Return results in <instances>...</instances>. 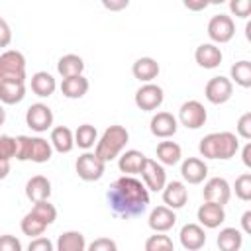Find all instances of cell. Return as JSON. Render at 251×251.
I'll return each mask as SVG.
<instances>
[{"label":"cell","mask_w":251,"mask_h":251,"mask_svg":"<svg viewBox=\"0 0 251 251\" xmlns=\"http://www.w3.org/2000/svg\"><path fill=\"white\" fill-rule=\"evenodd\" d=\"M106 200L114 216L127 220V218L141 216L147 210L149 190L139 178L124 175L110 184L106 192Z\"/></svg>","instance_id":"cell-1"},{"label":"cell","mask_w":251,"mask_h":251,"mask_svg":"<svg viewBox=\"0 0 251 251\" xmlns=\"http://www.w3.org/2000/svg\"><path fill=\"white\" fill-rule=\"evenodd\" d=\"M127 4H129L127 0H120V2H112V0L108 2V0H104L102 2V6L108 8V10H122V8H127Z\"/></svg>","instance_id":"cell-45"},{"label":"cell","mask_w":251,"mask_h":251,"mask_svg":"<svg viewBox=\"0 0 251 251\" xmlns=\"http://www.w3.org/2000/svg\"><path fill=\"white\" fill-rule=\"evenodd\" d=\"M10 175V161H2L0 159V180H4Z\"/></svg>","instance_id":"cell-49"},{"label":"cell","mask_w":251,"mask_h":251,"mask_svg":"<svg viewBox=\"0 0 251 251\" xmlns=\"http://www.w3.org/2000/svg\"><path fill=\"white\" fill-rule=\"evenodd\" d=\"M220 251H239L243 245V233L237 227H224L216 239Z\"/></svg>","instance_id":"cell-27"},{"label":"cell","mask_w":251,"mask_h":251,"mask_svg":"<svg viewBox=\"0 0 251 251\" xmlns=\"http://www.w3.org/2000/svg\"><path fill=\"white\" fill-rule=\"evenodd\" d=\"M127 141H129L127 129H126L124 126L114 124V126L106 127L104 133H102V137L96 141L94 155H96L100 161H104V163L114 161L116 157L122 155V151H124V147L127 145Z\"/></svg>","instance_id":"cell-3"},{"label":"cell","mask_w":251,"mask_h":251,"mask_svg":"<svg viewBox=\"0 0 251 251\" xmlns=\"http://www.w3.org/2000/svg\"><path fill=\"white\" fill-rule=\"evenodd\" d=\"M25 196H27V200H31L33 204H35V202L49 200V196H51V182H49V178L43 176V175L31 176V178L25 182Z\"/></svg>","instance_id":"cell-21"},{"label":"cell","mask_w":251,"mask_h":251,"mask_svg":"<svg viewBox=\"0 0 251 251\" xmlns=\"http://www.w3.org/2000/svg\"><path fill=\"white\" fill-rule=\"evenodd\" d=\"M202 196H204V202L226 206L229 202V198H231V186H229V182L226 178L214 176V178H208L206 180L204 190H202Z\"/></svg>","instance_id":"cell-13"},{"label":"cell","mask_w":251,"mask_h":251,"mask_svg":"<svg viewBox=\"0 0 251 251\" xmlns=\"http://www.w3.org/2000/svg\"><path fill=\"white\" fill-rule=\"evenodd\" d=\"M229 10L237 16V18H247L251 12V2L249 0H231L229 2Z\"/></svg>","instance_id":"cell-42"},{"label":"cell","mask_w":251,"mask_h":251,"mask_svg":"<svg viewBox=\"0 0 251 251\" xmlns=\"http://www.w3.org/2000/svg\"><path fill=\"white\" fill-rule=\"evenodd\" d=\"M27 251H55V249H53V243H51L49 237L39 235V237H33V239L29 241Z\"/></svg>","instance_id":"cell-43"},{"label":"cell","mask_w":251,"mask_h":251,"mask_svg":"<svg viewBox=\"0 0 251 251\" xmlns=\"http://www.w3.org/2000/svg\"><path fill=\"white\" fill-rule=\"evenodd\" d=\"M51 147L59 153H71L75 147V133L67 126H57L51 129Z\"/></svg>","instance_id":"cell-24"},{"label":"cell","mask_w":251,"mask_h":251,"mask_svg":"<svg viewBox=\"0 0 251 251\" xmlns=\"http://www.w3.org/2000/svg\"><path fill=\"white\" fill-rule=\"evenodd\" d=\"M53 155V147L43 137H29L18 135L16 137V159L18 161H33V163H47Z\"/></svg>","instance_id":"cell-4"},{"label":"cell","mask_w":251,"mask_h":251,"mask_svg":"<svg viewBox=\"0 0 251 251\" xmlns=\"http://www.w3.org/2000/svg\"><path fill=\"white\" fill-rule=\"evenodd\" d=\"M233 190H235V196L243 202L251 200V173H243L235 178L233 182Z\"/></svg>","instance_id":"cell-37"},{"label":"cell","mask_w":251,"mask_h":251,"mask_svg":"<svg viewBox=\"0 0 251 251\" xmlns=\"http://www.w3.org/2000/svg\"><path fill=\"white\" fill-rule=\"evenodd\" d=\"M229 75H231L229 80H233L241 88H249L251 86V63L249 61L243 59V61L233 63L231 69H229Z\"/></svg>","instance_id":"cell-33"},{"label":"cell","mask_w":251,"mask_h":251,"mask_svg":"<svg viewBox=\"0 0 251 251\" xmlns=\"http://www.w3.org/2000/svg\"><path fill=\"white\" fill-rule=\"evenodd\" d=\"M198 151L204 159H222L227 161L239 151V139L231 131H214L200 139Z\"/></svg>","instance_id":"cell-2"},{"label":"cell","mask_w":251,"mask_h":251,"mask_svg":"<svg viewBox=\"0 0 251 251\" xmlns=\"http://www.w3.org/2000/svg\"><path fill=\"white\" fill-rule=\"evenodd\" d=\"M155 153H157V163L169 165V167L176 165L180 161V157H182V149L175 141H159Z\"/></svg>","instance_id":"cell-26"},{"label":"cell","mask_w":251,"mask_h":251,"mask_svg":"<svg viewBox=\"0 0 251 251\" xmlns=\"http://www.w3.org/2000/svg\"><path fill=\"white\" fill-rule=\"evenodd\" d=\"M6 122V110H4V106L0 104V126Z\"/></svg>","instance_id":"cell-50"},{"label":"cell","mask_w":251,"mask_h":251,"mask_svg":"<svg viewBox=\"0 0 251 251\" xmlns=\"http://www.w3.org/2000/svg\"><path fill=\"white\" fill-rule=\"evenodd\" d=\"M25 124L33 131L43 133V131H47L53 126V110L47 104H43V102H35L25 112Z\"/></svg>","instance_id":"cell-11"},{"label":"cell","mask_w":251,"mask_h":251,"mask_svg":"<svg viewBox=\"0 0 251 251\" xmlns=\"http://www.w3.org/2000/svg\"><path fill=\"white\" fill-rule=\"evenodd\" d=\"M145 251H175V243L165 233L149 235L145 241Z\"/></svg>","instance_id":"cell-36"},{"label":"cell","mask_w":251,"mask_h":251,"mask_svg":"<svg viewBox=\"0 0 251 251\" xmlns=\"http://www.w3.org/2000/svg\"><path fill=\"white\" fill-rule=\"evenodd\" d=\"M237 135L243 139H251V112H245L239 120H237Z\"/></svg>","instance_id":"cell-40"},{"label":"cell","mask_w":251,"mask_h":251,"mask_svg":"<svg viewBox=\"0 0 251 251\" xmlns=\"http://www.w3.org/2000/svg\"><path fill=\"white\" fill-rule=\"evenodd\" d=\"M20 227H22V233L24 235H29L31 239L33 237H39V235H43V231H45V227H47V224H43L35 214H31V212H27L24 218H22V224H20Z\"/></svg>","instance_id":"cell-34"},{"label":"cell","mask_w":251,"mask_h":251,"mask_svg":"<svg viewBox=\"0 0 251 251\" xmlns=\"http://www.w3.org/2000/svg\"><path fill=\"white\" fill-rule=\"evenodd\" d=\"M233 94V82L227 76H212L204 86V96L210 104H226Z\"/></svg>","instance_id":"cell-9"},{"label":"cell","mask_w":251,"mask_h":251,"mask_svg":"<svg viewBox=\"0 0 251 251\" xmlns=\"http://www.w3.org/2000/svg\"><path fill=\"white\" fill-rule=\"evenodd\" d=\"M159 71H161V67H159V63H157L153 57H139V59L133 63V67H131L133 76H135L137 80L145 82V84L151 82L153 78H157Z\"/></svg>","instance_id":"cell-23"},{"label":"cell","mask_w":251,"mask_h":251,"mask_svg":"<svg viewBox=\"0 0 251 251\" xmlns=\"http://www.w3.org/2000/svg\"><path fill=\"white\" fill-rule=\"evenodd\" d=\"M57 71L63 78H71V76H78L82 75L84 71V61L82 57L75 55V53H69V55H63L59 61H57Z\"/></svg>","instance_id":"cell-29"},{"label":"cell","mask_w":251,"mask_h":251,"mask_svg":"<svg viewBox=\"0 0 251 251\" xmlns=\"http://www.w3.org/2000/svg\"><path fill=\"white\" fill-rule=\"evenodd\" d=\"M16 157V137L0 135V159L10 161Z\"/></svg>","instance_id":"cell-38"},{"label":"cell","mask_w":251,"mask_h":251,"mask_svg":"<svg viewBox=\"0 0 251 251\" xmlns=\"http://www.w3.org/2000/svg\"><path fill=\"white\" fill-rule=\"evenodd\" d=\"M208 120V112L204 108L202 102L198 100H186L180 108H178V120L184 127L188 129H200Z\"/></svg>","instance_id":"cell-7"},{"label":"cell","mask_w":251,"mask_h":251,"mask_svg":"<svg viewBox=\"0 0 251 251\" xmlns=\"http://www.w3.org/2000/svg\"><path fill=\"white\" fill-rule=\"evenodd\" d=\"M235 35V24L227 14H216L208 22V37L212 43H227Z\"/></svg>","instance_id":"cell-6"},{"label":"cell","mask_w":251,"mask_h":251,"mask_svg":"<svg viewBox=\"0 0 251 251\" xmlns=\"http://www.w3.org/2000/svg\"><path fill=\"white\" fill-rule=\"evenodd\" d=\"M0 251H22V241L16 235H0Z\"/></svg>","instance_id":"cell-41"},{"label":"cell","mask_w":251,"mask_h":251,"mask_svg":"<svg viewBox=\"0 0 251 251\" xmlns=\"http://www.w3.org/2000/svg\"><path fill=\"white\" fill-rule=\"evenodd\" d=\"M241 227H243V233H251V210H247L241 216Z\"/></svg>","instance_id":"cell-46"},{"label":"cell","mask_w":251,"mask_h":251,"mask_svg":"<svg viewBox=\"0 0 251 251\" xmlns=\"http://www.w3.org/2000/svg\"><path fill=\"white\" fill-rule=\"evenodd\" d=\"M184 6L188 10H204V8H208V2H204V0L202 2H190L188 0V2H184Z\"/></svg>","instance_id":"cell-48"},{"label":"cell","mask_w":251,"mask_h":251,"mask_svg":"<svg viewBox=\"0 0 251 251\" xmlns=\"http://www.w3.org/2000/svg\"><path fill=\"white\" fill-rule=\"evenodd\" d=\"M25 96V84L24 82H10L0 80V104H20Z\"/></svg>","instance_id":"cell-28"},{"label":"cell","mask_w":251,"mask_h":251,"mask_svg":"<svg viewBox=\"0 0 251 251\" xmlns=\"http://www.w3.org/2000/svg\"><path fill=\"white\" fill-rule=\"evenodd\" d=\"M194 59H196V63L202 69H216V67H220L224 55H222V49L218 45H214V43H202V45L196 47Z\"/></svg>","instance_id":"cell-20"},{"label":"cell","mask_w":251,"mask_h":251,"mask_svg":"<svg viewBox=\"0 0 251 251\" xmlns=\"http://www.w3.org/2000/svg\"><path fill=\"white\" fill-rule=\"evenodd\" d=\"M86 251H118V245L114 239L110 237H96L88 247Z\"/></svg>","instance_id":"cell-39"},{"label":"cell","mask_w":251,"mask_h":251,"mask_svg":"<svg viewBox=\"0 0 251 251\" xmlns=\"http://www.w3.org/2000/svg\"><path fill=\"white\" fill-rule=\"evenodd\" d=\"M180 175L188 184H200L208 176V165L198 157H188L180 165Z\"/></svg>","instance_id":"cell-19"},{"label":"cell","mask_w":251,"mask_h":251,"mask_svg":"<svg viewBox=\"0 0 251 251\" xmlns=\"http://www.w3.org/2000/svg\"><path fill=\"white\" fill-rule=\"evenodd\" d=\"M12 41V29L8 25V22L4 18H0V49L8 47Z\"/></svg>","instance_id":"cell-44"},{"label":"cell","mask_w":251,"mask_h":251,"mask_svg":"<svg viewBox=\"0 0 251 251\" xmlns=\"http://www.w3.org/2000/svg\"><path fill=\"white\" fill-rule=\"evenodd\" d=\"M141 178H143V184L147 190L151 192H159L165 188L167 184V173H165V167L161 163H157L155 159H145L143 163V169H141Z\"/></svg>","instance_id":"cell-12"},{"label":"cell","mask_w":251,"mask_h":251,"mask_svg":"<svg viewBox=\"0 0 251 251\" xmlns=\"http://www.w3.org/2000/svg\"><path fill=\"white\" fill-rule=\"evenodd\" d=\"M57 88V80L53 78L51 73L47 71H37L31 76V90L33 94H37L39 98H49Z\"/></svg>","instance_id":"cell-25"},{"label":"cell","mask_w":251,"mask_h":251,"mask_svg":"<svg viewBox=\"0 0 251 251\" xmlns=\"http://www.w3.org/2000/svg\"><path fill=\"white\" fill-rule=\"evenodd\" d=\"M57 251H86V239L80 231H63L57 239Z\"/></svg>","instance_id":"cell-31"},{"label":"cell","mask_w":251,"mask_h":251,"mask_svg":"<svg viewBox=\"0 0 251 251\" xmlns=\"http://www.w3.org/2000/svg\"><path fill=\"white\" fill-rule=\"evenodd\" d=\"M163 192V202L167 208L171 210H180L184 208V204L188 202V188L184 186V182L180 180H171L165 184Z\"/></svg>","instance_id":"cell-16"},{"label":"cell","mask_w":251,"mask_h":251,"mask_svg":"<svg viewBox=\"0 0 251 251\" xmlns=\"http://www.w3.org/2000/svg\"><path fill=\"white\" fill-rule=\"evenodd\" d=\"M133 100H135V106H137L139 110H143V112H153V110H157V108L163 104L165 92H163V88H161L159 84L147 82V84H143V86L137 88Z\"/></svg>","instance_id":"cell-10"},{"label":"cell","mask_w":251,"mask_h":251,"mask_svg":"<svg viewBox=\"0 0 251 251\" xmlns=\"http://www.w3.org/2000/svg\"><path fill=\"white\" fill-rule=\"evenodd\" d=\"M31 214H35L43 224H47V226H51L55 220H57V208L49 202V200H43V202H35L33 204V208L29 210Z\"/></svg>","instance_id":"cell-35"},{"label":"cell","mask_w":251,"mask_h":251,"mask_svg":"<svg viewBox=\"0 0 251 251\" xmlns=\"http://www.w3.org/2000/svg\"><path fill=\"white\" fill-rule=\"evenodd\" d=\"M149 129L155 137L167 139V137H173L176 133L178 122L171 112H157L149 122Z\"/></svg>","instance_id":"cell-15"},{"label":"cell","mask_w":251,"mask_h":251,"mask_svg":"<svg viewBox=\"0 0 251 251\" xmlns=\"http://www.w3.org/2000/svg\"><path fill=\"white\" fill-rule=\"evenodd\" d=\"M98 141V131L92 124H82L76 127L75 131V145H78L80 149H90L94 147Z\"/></svg>","instance_id":"cell-32"},{"label":"cell","mask_w":251,"mask_h":251,"mask_svg":"<svg viewBox=\"0 0 251 251\" xmlns=\"http://www.w3.org/2000/svg\"><path fill=\"white\" fill-rule=\"evenodd\" d=\"M196 218L200 222L198 226L208 227V229H216V227H220L226 222V210L220 204L204 202V204H200V208L196 212Z\"/></svg>","instance_id":"cell-14"},{"label":"cell","mask_w":251,"mask_h":251,"mask_svg":"<svg viewBox=\"0 0 251 251\" xmlns=\"http://www.w3.org/2000/svg\"><path fill=\"white\" fill-rule=\"evenodd\" d=\"M241 157H243V165H245V167H251V143H245Z\"/></svg>","instance_id":"cell-47"},{"label":"cell","mask_w":251,"mask_h":251,"mask_svg":"<svg viewBox=\"0 0 251 251\" xmlns=\"http://www.w3.org/2000/svg\"><path fill=\"white\" fill-rule=\"evenodd\" d=\"M76 175L86 180V182H92V180H100L104 176V171H106V163L100 161L94 153H82L78 159H76Z\"/></svg>","instance_id":"cell-8"},{"label":"cell","mask_w":251,"mask_h":251,"mask_svg":"<svg viewBox=\"0 0 251 251\" xmlns=\"http://www.w3.org/2000/svg\"><path fill=\"white\" fill-rule=\"evenodd\" d=\"M178 239H180V245L186 251H198L206 243V231L198 224H186V226L180 227Z\"/></svg>","instance_id":"cell-18"},{"label":"cell","mask_w":251,"mask_h":251,"mask_svg":"<svg viewBox=\"0 0 251 251\" xmlns=\"http://www.w3.org/2000/svg\"><path fill=\"white\" fill-rule=\"evenodd\" d=\"M0 80L24 82L25 80V57L16 49H8L0 55Z\"/></svg>","instance_id":"cell-5"},{"label":"cell","mask_w":251,"mask_h":251,"mask_svg":"<svg viewBox=\"0 0 251 251\" xmlns=\"http://www.w3.org/2000/svg\"><path fill=\"white\" fill-rule=\"evenodd\" d=\"M147 224H149V227H151L155 233H165V231H169L171 227H175V224H176V214H175V210H171V208H167V206H157V208L151 210V214H149V218H147Z\"/></svg>","instance_id":"cell-17"},{"label":"cell","mask_w":251,"mask_h":251,"mask_svg":"<svg viewBox=\"0 0 251 251\" xmlns=\"http://www.w3.org/2000/svg\"><path fill=\"white\" fill-rule=\"evenodd\" d=\"M145 159H147V157H145L141 151L129 149V151H126V153H122V155L118 157V169H120L124 175H127V176L139 175L141 169H143Z\"/></svg>","instance_id":"cell-22"},{"label":"cell","mask_w":251,"mask_h":251,"mask_svg":"<svg viewBox=\"0 0 251 251\" xmlns=\"http://www.w3.org/2000/svg\"><path fill=\"white\" fill-rule=\"evenodd\" d=\"M61 92L65 98H71V100H76V98H82L86 92H88V78L78 75V76H71V78H63L61 82Z\"/></svg>","instance_id":"cell-30"}]
</instances>
